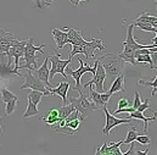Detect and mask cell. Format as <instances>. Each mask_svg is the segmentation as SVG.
I'll return each mask as SVG.
<instances>
[{
  "mask_svg": "<svg viewBox=\"0 0 157 155\" xmlns=\"http://www.w3.org/2000/svg\"><path fill=\"white\" fill-rule=\"evenodd\" d=\"M76 90L79 93V97L78 98H70L68 99V103H71L75 106V109L77 111H79L80 120L84 121V120H86V117H88V115L90 113H93L94 110H98V109H96L95 104L90 100L89 95H85L82 92V88H77Z\"/></svg>",
  "mask_w": 157,
  "mask_h": 155,
  "instance_id": "1",
  "label": "cell"
},
{
  "mask_svg": "<svg viewBox=\"0 0 157 155\" xmlns=\"http://www.w3.org/2000/svg\"><path fill=\"white\" fill-rule=\"evenodd\" d=\"M99 60L102 64L107 76L116 78L118 75L122 74V70H123V66H124V61L121 59L119 55L110 53V54H105V55L100 56Z\"/></svg>",
  "mask_w": 157,
  "mask_h": 155,
  "instance_id": "2",
  "label": "cell"
},
{
  "mask_svg": "<svg viewBox=\"0 0 157 155\" xmlns=\"http://www.w3.org/2000/svg\"><path fill=\"white\" fill-rule=\"evenodd\" d=\"M49 61H51V69H50V79H54V76L56 74L62 75L65 79H67V74H66V67L71 64L72 59L68 58V60H61V55L59 51L55 50V54L49 56Z\"/></svg>",
  "mask_w": 157,
  "mask_h": 155,
  "instance_id": "3",
  "label": "cell"
},
{
  "mask_svg": "<svg viewBox=\"0 0 157 155\" xmlns=\"http://www.w3.org/2000/svg\"><path fill=\"white\" fill-rule=\"evenodd\" d=\"M23 77L26 78V82L25 84L21 85V89H32V90H39L43 92L45 94V97H49L50 95V90H49V87H46L39 78L34 75L33 71L31 70H27V72L23 75Z\"/></svg>",
  "mask_w": 157,
  "mask_h": 155,
  "instance_id": "4",
  "label": "cell"
},
{
  "mask_svg": "<svg viewBox=\"0 0 157 155\" xmlns=\"http://www.w3.org/2000/svg\"><path fill=\"white\" fill-rule=\"evenodd\" d=\"M79 64H80V66H79V69L77 70H72V69H68V67H66V74H68L70 76H72V78L75 79V82H76V85H75V89H77V88H82V85H80V78L82 76L85 74V72H91L93 75H95V71H96V67H98V62H99V59H96L95 60V64H94V66L91 67L88 62H85L84 64V61L82 60V59H78Z\"/></svg>",
  "mask_w": 157,
  "mask_h": 155,
  "instance_id": "5",
  "label": "cell"
},
{
  "mask_svg": "<svg viewBox=\"0 0 157 155\" xmlns=\"http://www.w3.org/2000/svg\"><path fill=\"white\" fill-rule=\"evenodd\" d=\"M106 77H107L106 71H105L102 64H101L100 60H99L98 67H96V71H95V75H94V78L90 79V81H88L86 83H84L82 87H83V88H88V87H90V85H95V88H96V90H98L99 93H104V92H105V89H104V82H105Z\"/></svg>",
  "mask_w": 157,
  "mask_h": 155,
  "instance_id": "6",
  "label": "cell"
},
{
  "mask_svg": "<svg viewBox=\"0 0 157 155\" xmlns=\"http://www.w3.org/2000/svg\"><path fill=\"white\" fill-rule=\"evenodd\" d=\"M102 110H104L105 116H106V125H105V127L102 129V133L106 134V136H109L111 129H113L115 127H117L119 125H125V123H130L132 122V118H128V117L119 118V117L115 116V114H110V111L107 110V106H105Z\"/></svg>",
  "mask_w": 157,
  "mask_h": 155,
  "instance_id": "7",
  "label": "cell"
},
{
  "mask_svg": "<svg viewBox=\"0 0 157 155\" xmlns=\"http://www.w3.org/2000/svg\"><path fill=\"white\" fill-rule=\"evenodd\" d=\"M83 45V55H85V59L89 60L91 58L95 56V51L96 50H105L106 49V45L102 43L101 39H94L90 38V40H86Z\"/></svg>",
  "mask_w": 157,
  "mask_h": 155,
  "instance_id": "8",
  "label": "cell"
},
{
  "mask_svg": "<svg viewBox=\"0 0 157 155\" xmlns=\"http://www.w3.org/2000/svg\"><path fill=\"white\" fill-rule=\"evenodd\" d=\"M89 89V98H90V100L95 104V106H96V109H104L105 106H107V103L110 101V99H111V97H112V94L107 90V92H104V93H99L98 90H94L93 88H91V85L90 87H88Z\"/></svg>",
  "mask_w": 157,
  "mask_h": 155,
  "instance_id": "9",
  "label": "cell"
},
{
  "mask_svg": "<svg viewBox=\"0 0 157 155\" xmlns=\"http://www.w3.org/2000/svg\"><path fill=\"white\" fill-rule=\"evenodd\" d=\"M0 93L2 97V101L6 104V114L10 116L13 114V111L16 109V105L18 103V97L16 94H13L12 92H10L6 87H1Z\"/></svg>",
  "mask_w": 157,
  "mask_h": 155,
  "instance_id": "10",
  "label": "cell"
},
{
  "mask_svg": "<svg viewBox=\"0 0 157 155\" xmlns=\"http://www.w3.org/2000/svg\"><path fill=\"white\" fill-rule=\"evenodd\" d=\"M123 144V141H119V142H111V143H107L105 142L102 144V147H96V150L95 153L96 154H106V155H123V153L121 152L119 147Z\"/></svg>",
  "mask_w": 157,
  "mask_h": 155,
  "instance_id": "11",
  "label": "cell"
},
{
  "mask_svg": "<svg viewBox=\"0 0 157 155\" xmlns=\"http://www.w3.org/2000/svg\"><path fill=\"white\" fill-rule=\"evenodd\" d=\"M20 42V39H17L15 37V34L12 32L5 31V33L0 37V53L2 54H7V51L10 50V48L15 44H17Z\"/></svg>",
  "mask_w": 157,
  "mask_h": 155,
  "instance_id": "12",
  "label": "cell"
},
{
  "mask_svg": "<svg viewBox=\"0 0 157 155\" xmlns=\"http://www.w3.org/2000/svg\"><path fill=\"white\" fill-rule=\"evenodd\" d=\"M48 62H49V56L45 58L43 65L40 67H38L36 71H33V72H34V75L39 78L46 87L50 88L51 87V84H50V69L48 67Z\"/></svg>",
  "mask_w": 157,
  "mask_h": 155,
  "instance_id": "13",
  "label": "cell"
},
{
  "mask_svg": "<svg viewBox=\"0 0 157 155\" xmlns=\"http://www.w3.org/2000/svg\"><path fill=\"white\" fill-rule=\"evenodd\" d=\"M70 87H71V84H70L67 81H63V82H61L56 88H52V87L49 88L50 95H59V97H61V99H62V101H63V105H66V104H68L67 93H68Z\"/></svg>",
  "mask_w": 157,
  "mask_h": 155,
  "instance_id": "14",
  "label": "cell"
},
{
  "mask_svg": "<svg viewBox=\"0 0 157 155\" xmlns=\"http://www.w3.org/2000/svg\"><path fill=\"white\" fill-rule=\"evenodd\" d=\"M128 118H132V120L134 118V120H140V121H143V122H144L143 132L147 134V132H149V122H150V121H156L157 111H155L154 115H152L151 117H146V116H144V113H141V111H139V110H134L133 113H129Z\"/></svg>",
  "mask_w": 157,
  "mask_h": 155,
  "instance_id": "15",
  "label": "cell"
},
{
  "mask_svg": "<svg viewBox=\"0 0 157 155\" xmlns=\"http://www.w3.org/2000/svg\"><path fill=\"white\" fill-rule=\"evenodd\" d=\"M44 48H46L45 44L39 45V46H36L33 44V37L27 40V44H26V48H25V54H23V59H29V58H38L37 56V51H40L41 54L44 53Z\"/></svg>",
  "mask_w": 157,
  "mask_h": 155,
  "instance_id": "16",
  "label": "cell"
},
{
  "mask_svg": "<svg viewBox=\"0 0 157 155\" xmlns=\"http://www.w3.org/2000/svg\"><path fill=\"white\" fill-rule=\"evenodd\" d=\"M51 34L54 37V40L56 43V49H62L66 44H68V36L67 32L59 30V28H52L51 30Z\"/></svg>",
  "mask_w": 157,
  "mask_h": 155,
  "instance_id": "17",
  "label": "cell"
},
{
  "mask_svg": "<svg viewBox=\"0 0 157 155\" xmlns=\"http://www.w3.org/2000/svg\"><path fill=\"white\" fill-rule=\"evenodd\" d=\"M65 31H67V36H68V44L72 45H82L84 44L86 40L83 38L82 32L75 28H70V27H65Z\"/></svg>",
  "mask_w": 157,
  "mask_h": 155,
  "instance_id": "18",
  "label": "cell"
},
{
  "mask_svg": "<svg viewBox=\"0 0 157 155\" xmlns=\"http://www.w3.org/2000/svg\"><path fill=\"white\" fill-rule=\"evenodd\" d=\"M124 81H125V77H124V75H123V74L118 75L117 77L113 79V82H112V84H111V87H110L109 92H110L112 95H113V94H116V93H123V92H125Z\"/></svg>",
  "mask_w": 157,
  "mask_h": 155,
  "instance_id": "19",
  "label": "cell"
},
{
  "mask_svg": "<svg viewBox=\"0 0 157 155\" xmlns=\"http://www.w3.org/2000/svg\"><path fill=\"white\" fill-rule=\"evenodd\" d=\"M40 120H41L44 123H46V125H49L50 127H52L54 125H56V123L61 120V118L59 117V109H55V108L50 109L49 113H48V115L44 117H40Z\"/></svg>",
  "mask_w": 157,
  "mask_h": 155,
  "instance_id": "20",
  "label": "cell"
},
{
  "mask_svg": "<svg viewBox=\"0 0 157 155\" xmlns=\"http://www.w3.org/2000/svg\"><path fill=\"white\" fill-rule=\"evenodd\" d=\"M135 22H145V23H149V25H151V26H154V27L157 28V17L156 16L150 15L147 10L143 11V12L135 18Z\"/></svg>",
  "mask_w": 157,
  "mask_h": 155,
  "instance_id": "21",
  "label": "cell"
},
{
  "mask_svg": "<svg viewBox=\"0 0 157 155\" xmlns=\"http://www.w3.org/2000/svg\"><path fill=\"white\" fill-rule=\"evenodd\" d=\"M135 60L138 64H149L151 70H157V67L154 64V60L151 58V54H143V55H136Z\"/></svg>",
  "mask_w": 157,
  "mask_h": 155,
  "instance_id": "22",
  "label": "cell"
},
{
  "mask_svg": "<svg viewBox=\"0 0 157 155\" xmlns=\"http://www.w3.org/2000/svg\"><path fill=\"white\" fill-rule=\"evenodd\" d=\"M39 114V110H38V105L37 104H34L33 101H31V100H28V104H27V109H26V111H25V114H23V118H28V117L31 116H36V115H38Z\"/></svg>",
  "mask_w": 157,
  "mask_h": 155,
  "instance_id": "23",
  "label": "cell"
},
{
  "mask_svg": "<svg viewBox=\"0 0 157 155\" xmlns=\"http://www.w3.org/2000/svg\"><path fill=\"white\" fill-rule=\"evenodd\" d=\"M75 110L76 109H75V106L71 103L70 104H66V105H62L61 108H59V117L61 120H65L70 114H72Z\"/></svg>",
  "mask_w": 157,
  "mask_h": 155,
  "instance_id": "24",
  "label": "cell"
},
{
  "mask_svg": "<svg viewBox=\"0 0 157 155\" xmlns=\"http://www.w3.org/2000/svg\"><path fill=\"white\" fill-rule=\"evenodd\" d=\"M51 128H54L56 132L62 133V134H66V136H75L78 132L77 129H73V128H71L67 125H63V126H52Z\"/></svg>",
  "mask_w": 157,
  "mask_h": 155,
  "instance_id": "25",
  "label": "cell"
},
{
  "mask_svg": "<svg viewBox=\"0 0 157 155\" xmlns=\"http://www.w3.org/2000/svg\"><path fill=\"white\" fill-rule=\"evenodd\" d=\"M136 137H138V129L135 126H130L129 129H128V133H127V137L123 141L124 144H130L133 142L136 141Z\"/></svg>",
  "mask_w": 157,
  "mask_h": 155,
  "instance_id": "26",
  "label": "cell"
},
{
  "mask_svg": "<svg viewBox=\"0 0 157 155\" xmlns=\"http://www.w3.org/2000/svg\"><path fill=\"white\" fill-rule=\"evenodd\" d=\"M138 83H139L140 85H144V87H152V93H151V95H152V97L157 95V76L154 78V81H143V79H139Z\"/></svg>",
  "mask_w": 157,
  "mask_h": 155,
  "instance_id": "27",
  "label": "cell"
},
{
  "mask_svg": "<svg viewBox=\"0 0 157 155\" xmlns=\"http://www.w3.org/2000/svg\"><path fill=\"white\" fill-rule=\"evenodd\" d=\"M43 97H45V94L43 93V92H39V90H32L29 94H28V97H27V99L28 100H31V101H33L34 104H39L40 100L43 99Z\"/></svg>",
  "mask_w": 157,
  "mask_h": 155,
  "instance_id": "28",
  "label": "cell"
},
{
  "mask_svg": "<svg viewBox=\"0 0 157 155\" xmlns=\"http://www.w3.org/2000/svg\"><path fill=\"white\" fill-rule=\"evenodd\" d=\"M133 23H134V27H139L144 32H154V33H156L157 31L156 27H154V26H151L149 23H145V22H133Z\"/></svg>",
  "mask_w": 157,
  "mask_h": 155,
  "instance_id": "29",
  "label": "cell"
},
{
  "mask_svg": "<svg viewBox=\"0 0 157 155\" xmlns=\"http://www.w3.org/2000/svg\"><path fill=\"white\" fill-rule=\"evenodd\" d=\"M54 1L55 0H33L36 7H38V9H45V7L50 6Z\"/></svg>",
  "mask_w": 157,
  "mask_h": 155,
  "instance_id": "30",
  "label": "cell"
},
{
  "mask_svg": "<svg viewBox=\"0 0 157 155\" xmlns=\"http://www.w3.org/2000/svg\"><path fill=\"white\" fill-rule=\"evenodd\" d=\"M136 142H139L140 144H144V145H150V143H151V138L146 134V133H144V134H138V137H136Z\"/></svg>",
  "mask_w": 157,
  "mask_h": 155,
  "instance_id": "31",
  "label": "cell"
},
{
  "mask_svg": "<svg viewBox=\"0 0 157 155\" xmlns=\"http://www.w3.org/2000/svg\"><path fill=\"white\" fill-rule=\"evenodd\" d=\"M80 122H82V120L80 118H75V120H72V121H70V122H66L65 125H67V126H70L71 128H73V129H79V125H80Z\"/></svg>",
  "mask_w": 157,
  "mask_h": 155,
  "instance_id": "32",
  "label": "cell"
},
{
  "mask_svg": "<svg viewBox=\"0 0 157 155\" xmlns=\"http://www.w3.org/2000/svg\"><path fill=\"white\" fill-rule=\"evenodd\" d=\"M140 105H141V98H140V94H139L138 92H135V97H134V101H133V108L136 110Z\"/></svg>",
  "mask_w": 157,
  "mask_h": 155,
  "instance_id": "33",
  "label": "cell"
},
{
  "mask_svg": "<svg viewBox=\"0 0 157 155\" xmlns=\"http://www.w3.org/2000/svg\"><path fill=\"white\" fill-rule=\"evenodd\" d=\"M129 106V101L127 98H119V101H118L117 109H122V108H127Z\"/></svg>",
  "mask_w": 157,
  "mask_h": 155,
  "instance_id": "34",
  "label": "cell"
},
{
  "mask_svg": "<svg viewBox=\"0 0 157 155\" xmlns=\"http://www.w3.org/2000/svg\"><path fill=\"white\" fill-rule=\"evenodd\" d=\"M150 108V99H146L144 103H141V105L136 109V110H139V111H141V113H144L145 110H147Z\"/></svg>",
  "mask_w": 157,
  "mask_h": 155,
  "instance_id": "35",
  "label": "cell"
},
{
  "mask_svg": "<svg viewBox=\"0 0 157 155\" xmlns=\"http://www.w3.org/2000/svg\"><path fill=\"white\" fill-rule=\"evenodd\" d=\"M134 142L133 143H130V149L128 150V152H125V153H123V155H132V154H134L135 153V150H134Z\"/></svg>",
  "mask_w": 157,
  "mask_h": 155,
  "instance_id": "36",
  "label": "cell"
},
{
  "mask_svg": "<svg viewBox=\"0 0 157 155\" xmlns=\"http://www.w3.org/2000/svg\"><path fill=\"white\" fill-rule=\"evenodd\" d=\"M149 152H150V148H147V149H146V150H144V152H143V150H136V152H135V154H144V155H146L147 153H149Z\"/></svg>",
  "mask_w": 157,
  "mask_h": 155,
  "instance_id": "37",
  "label": "cell"
},
{
  "mask_svg": "<svg viewBox=\"0 0 157 155\" xmlns=\"http://www.w3.org/2000/svg\"><path fill=\"white\" fill-rule=\"evenodd\" d=\"M0 134H4V127L0 125Z\"/></svg>",
  "mask_w": 157,
  "mask_h": 155,
  "instance_id": "38",
  "label": "cell"
},
{
  "mask_svg": "<svg viewBox=\"0 0 157 155\" xmlns=\"http://www.w3.org/2000/svg\"><path fill=\"white\" fill-rule=\"evenodd\" d=\"M0 66H1V60H0Z\"/></svg>",
  "mask_w": 157,
  "mask_h": 155,
  "instance_id": "39",
  "label": "cell"
},
{
  "mask_svg": "<svg viewBox=\"0 0 157 155\" xmlns=\"http://www.w3.org/2000/svg\"><path fill=\"white\" fill-rule=\"evenodd\" d=\"M0 79H1V75H0Z\"/></svg>",
  "mask_w": 157,
  "mask_h": 155,
  "instance_id": "40",
  "label": "cell"
},
{
  "mask_svg": "<svg viewBox=\"0 0 157 155\" xmlns=\"http://www.w3.org/2000/svg\"><path fill=\"white\" fill-rule=\"evenodd\" d=\"M156 10H157V6H156Z\"/></svg>",
  "mask_w": 157,
  "mask_h": 155,
  "instance_id": "41",
  "label": "cell"
},
{
  "mask_svg": "<svg viewBox=\"0 0 157 155\" xmlns=\"http://www.w3.org/2000/svg\"><path fill=\"white\" fill-rule=\"evenodd\" d=\"M0 148H1V145H0Z\"/></svg>",
  "mask_w": 157,
  "mask_h": 155,
  "instance_id": "42",
  "label": "cell"
},
{
  "mask_svg": "<svg viewBox=\"0 0 157 155\" xmlns=\"http://www.w3.org/2000/svg\"><path fill=\"white\" fill-rule=\"evenodd\" d=\"M155 1H157V0H155Z\"/></svg>",
  "mask_w": 157,
  "mask_h": 155,
  "instance_id": "43",
  "label": "cell"
}]
</instances>
